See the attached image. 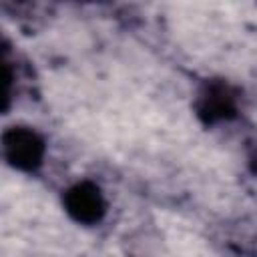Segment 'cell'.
Instances as JSON below:
<instances>
[{"mask_svg":"<svg viewBox=\"0 0 257 257\" xmlns=\"http://www.w3.org/2000/svg\"><path fill=\"white\" fill-rule=\"evenodd\" d=\"M74 193H76V195H74V201H70V205H72V209L82 207V209L78 211V217H82V219H92V217H96L98 211H100V199H98L96 191H94V189H86V187H82V189L78 187Z\"/></svg>","mask_w":257,"mask_h":257,"instance_id":"1","label":"cell"},{"mask_svg":"<svg viewBox=\"0 0 257 257\" xmlns=\"http://www.w3.org/2000/svg\"><path fill=\"white\" fill-rule=\"evenodd\" d=\"M20 145H32L34 143V137H28V135H18V139H16ZM26 157H28V161L30 159H36V145H32V147H28V153H26ZM14 159H20V163H24L22 159H24V149H18V153H14Z\"/></svg>","mask_w":257,"mask_h":257,"instance_id":"2","label":"cell"}]
</instances>
